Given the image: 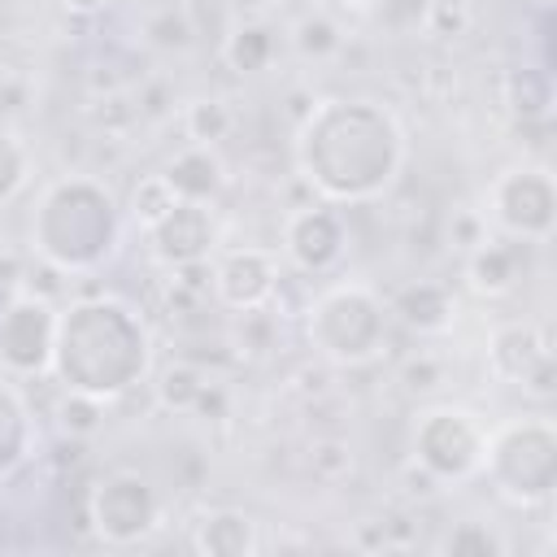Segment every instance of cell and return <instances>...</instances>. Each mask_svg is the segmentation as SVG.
Masks as SVG:
<instances>
[{"label":"cell","instance_id":"obj_1","mask_svg":"<svg viewBox=\"0 0 557 557\" xmlns=\"http://www.w3.org/2000/svg\"><path fill=\"white\" fill-rule=\"evenodd\" d=\"M400 165L405 131L379 100H318L296 131V170L331 205H361L383 196Z\"/></svg>","mask_w":557,"mask_h":557},{"label":"cell","instance_id":"obj_2","mask_svg":"<svg viewBox=\"0 0 557 557\" xmlns=\"http://www.w3.org/2000/svg\"><path fill=\"white\" fill-rule=\"evenodd\" d=\"M148 357H152V344L139 313L113 296L74 300L57 318L52 370L65 392L113 400L144 379Z\"/></svg>","mask_w":557,"mask_h":557},{"label":"cell","instance_id":"obj_3","mask_svg":"<svg viewBox=\"0 0 557 557\" xmlns=\"http://www.w3.org/2000/svg\"><path fill=\"white\" fill-rule=\"evenodd\" d=\"M117 235H122L117 200L109 196L104 183L87 174H65L52 187H44L39 209L30 218L35 252L65 274L96 270L117 248Z\"/></svg>","mask_w":557,"mask_h":557},{"label":"cell","instance_id":"obj_4","mask_svg":"<svg viewBox=\"0 0 557 557\" xmlns=\"http://www.w3.org/2000/svg\"><path fill=\"white\" fill-rule=\"evenodd\" d=\"M479 470L509 505H544L557 483V431L548 418H509L487 431Z\"/></svg>","mask_w":557,"mask_h":557},{"label":"cell","instance_id":"obj_5","mask_svg":"<svg viewBox=\"0 0 557 557\" xmlns=\"http://www.w3.org/2000/svg\"><path fill=\"white\" fill-rule=\"evenodd\" d=\"M305 331L326 361L361 366L387 339V309L366 283H335L309 305Z\"/></svg>","mask_w":557,"mask_h":557},{"label":"cell","instance_id":"obj_6","mask_svg":"<svg viewBox=\"0 0 557 557\" xmlns=\"http://www.w3.org/2000/svg\"><path fill=\"white\" fill-rule=\"evenodd\" d=\"M487 444V422L466 405H431L413 418L409 453L435 483H461L479 474Z\"/></svg>","mask_w":557,"mask_h":557},{"label":"cell","instance_id":"obj_7","mask_svg":"<svg viewBox=\"0 0 557 557\" xmlns=\"http://www.w3.org/2000/svg\"><path fill=\"white\" fill-rule=\"evenodd\" d=\"M483 200H487L483 218H492L509 239L544 244L553 235L557 187H553V174L544 165H509V170H500Z\"/></svg>","mask_w":557,"mask_h":557},{"label":"cell","instance_id":"obj_8","mask_svg":"<svg viewBox=\"0 0 557 557\" xmlns=\"http://www.w3.org/2000/svg\"><path fill=\"white\" fill-rule=\"evenodd\" d=\"M57 318L61 309L39 292L17 287L9 296V305L0 309V370L9 379H35L52 370Z\"/></svg>","mask_w":557,"mask_h":557},{"label":"cell","instance_id":"obj_9","mask_svg":"<svg viewBox=\"0 0 557 557\" xmlns=\"http://www.w3.org/2000/svg\"><path fill=\"white\" fill-rule=\"evenodd\" d=\"M91 527L104 544H144L161 527V492L139 470H113L91 487Z\"/></svg>","mask_w":557,"mask_h":557},{"label":"cell","instance_id":"obj_10","mask_svg":"<svg viewBox=\"0 0 557 557\" xmlns=\"http://www.w3.org/2000/svg\"><path fill=\"white\" fill-rule=\"evenodd\" d=\"M144 235H148V252H152L157 265L183 270L191 261H209L213 239H218V226H213L209 205H200V200H174V209L165 218H157Z\"/></svg>","mask_w":557,"mask_h":557},{"label":"cell","instance_id":"obj_11","mask_svg":"<svg viewBox=\"0 0 557 557\" xmlns=\"http://www.w3.org/2000/svg\"><path fill=\"white\" fill-rule=\"evenodd\" d=\"M344 218L331 200L322 205H305L296 213H287L283 222V252L292 257V265H300L305 274H326L339 265L344 257Z\"/></svg>","mask_w":557,"mask_h":557},{"label":"cell","instance_id":"obj_12","mask_svg":"<svg viewBox=\"0 0 557 557\" xmlns=\"http://www.w3.org/2000/svg\"><path fill=\"white\" fill-rule=\"evenodd\" d=\"M274 292H278V261L265 248H235L213 265V296L235 313L265 309Z\"/></svg>","mask_w":557,"mask_h":557},{"label":"cell","instance_id":"obj_13","mask_svg":"<svg viewBox=\"0 0 557 557\" xmlns=\"http://www.w3.org/2000/svg\"><path fill=\"white\" fill-rule=\"evenodd\" d=\"M548 357H553L548 335L531 322H509L487 344V370L509 387H522L535 374V366H544Z\"/></svg>","mask_w":557,"mask_h":557},{"label":"cell","instance_id":"obj_14","mask_svg":"<svg viewBox=\"0 0 557 557\" xmlns=\"http://www.w3.org/2000/svg\"><path fill=\"white\" fill-rule=\"evenodd\" d=\"M191 548L205 557H248L261 548V522L244 509H209L191 527Z\"/></svg>","mask_w":557,"mask_h":557},{"label":"cell","instance_id":"obj_15","mask_svg":"<svg viewBox=\"0 0 557 557\" xmlns=\"http://www.w3.org/2000/svg\"><path fill=\"white\" fill-rule=\"evenodd\" d=\"M466 278L479 296H505L522 278V239H483L466 257Z\"/></svg>","mask_w":557,"mask_h":557},{"label":"cell","instance_id":"obj_16","mask_svg":"<svg viewBox=\"0 0 557 557\" xmlns=\"http://www.w3.org/2000/svg\"><path fill=\"white\" fill-rule=\"evenodd\" d=\"M161 174H165V183L174 187L178 200H200V205H209L226 183L222 157L213 148H205V144H187L183 152H174Z\"/></svg>","mask_w":557,"mask_h":557},{"label":"cell","instance_id":"obj_17","mask_svg":"<svg viewBox=\"0 0 557 557\" xmlns=\"http://www.w3.org/2000/svg\"><path fill=\"white\" fill-rule=\"evenodd\" d=\"M392 313H396L405 326H413L418 335H440V331L453 326V318H457V300H453V292H448L444 283L418 278V283H405V287L396 292Z\"/></svg>","mask_w":557,"mask_h":557},{"label":"cell","instance_id":"obj_18","mask_svg":"<svg viewBox=\"0 0 557 557\" xmlns=\"http://www.w3.org/2000/svg\"><path fill=\"white\" fill-rule=\"evenodd\" d=\"M274 52H278V35H274V26H265V22H244V26H235V30L226 35V44H222L226 65L239 70V74H261V70L274 61Z\"/></svg>","mask_w":557,"mask_h":557},{"label":"cell","instance_id":"obj_19","mask_svg":"<svg viewBox=\"0 0 557 557\" xmlns=\"http://www.w3.org/2000/svg\"><path fill=\"white\" fill-rule=\"evenodd\" d=\"M30 448V409L17 396V387H9L0 379V474H9Z\"/></svg>","mask_w":557,"mask_h":557},{"label":"cell","instance_id":"obj_20","mask_svg":"<svg viewBox=\"0 0 557 557\" xmlns=\"http://www.w3.org/2000/svg\"><path fill=\"white\" fill-rule=\"evenodd\" d=\"M205 396H209V374L191 361H170L157 379V400L174 413H191Z\"/></svg>","mask_w":557,"mask_h":557},{"label":"cell","instance_id":"obj_21","mask_svg":"<svg viewBox=\"0 0 557 557\" xmlns=\"http://www.w3.org/2000/svg\"><path fill=\"white\" fill-rule=\"evenodd\" d=\"M292 48L305 57V61H326L344 48V30L331 13H305L296 26H292Z\"/></svg>","mask_w":557,"mask_h":557},{"label":"cell","instance_id":"obj_22","mask_svg":"<svg viewBox=\"0 0 557 557\" xmlns=\"http://www.w3.org/2000/svg\"><path fill=\"white\" fill-rule=\"evenodd\" d=\"M231 126H235V113H231V104H226V100H218V96L191 100V104L183 109V131H187V139H191V144L213 148L218 139H226V135H231Z\"/></svg>","mask_w":557,"mask_h":557},{"label":"cell","instance_id":"obj_23","mask_svg":"<svg viewBox=\"0 0 557 557\" xmlns=\"http://www.w3.org/2000/svg\"><path fill=\"white\" fill-rule=\"evenodd\" d=\"M191 35H196V26H191L183 4H161V9H148V17H144V39L161 52L191 48Z\"/></svg>","mask_w":557,"mask_h":557},{"label":"cell","instance_id":"obj_24","mask_svg":"<svg viewBox=\"0 0 557 557\" xmlns=\"http://www.w3.org/2000/svg\"><path fill=\"white\" fill-rule=\"evenodd\" d=\"M509 104L522 122H544L553 104V87L544 70H513L509 74Z\"/></svg>","mask_w":557,"mask_h":557},{"label":"cell","instance_id":"obj_25","mask_svg":"<svg viewBox=\"0 0 557 557\" xmlns=\"http://www.w3.org/2000/svg\"><path fill=\"white\" fill-rule=\"evenodd\" d=\"M100 422H104V400L83 396V392H65V396H61V405H57V426H61L65 435L87 440V435L100 431Z\"/></svg>","mask_w":557,"mask_h":557},{"label":"cell","instance_id":"obj_26","mask_svg":"<svg viewBox=\"0 0 557 557\" xmlns=\"http://www.w3.org/2000/svg\"><path fill=\"white\" fill-rule=\"evenodd\" d=\"M174 187L165 183V174H148V178H139L135 183V191H131V218L148 231L157 218H165L170 209H174Z\"/></svg>","mask_w":557,"mask_h":557},{"label":"cell","instance_id":"obj_27","mask_svg":"<svg viewBox=\"0 0 557 557\" xmlns=\"http://www.w3.org/2000/svg\"><path fill=\"white\" fill-rule=\"evenodd\" d=\"M30 183V152L17 135L0 131V205H9Z\"/></svg>","mask_w":557,"mask_h":557},{"label":"cell","instance_id":"obj_28","mask_svg":"<svg viewBox=\"0 0 557 557\" xmlns=\"http://www.w3.org/2000/svg\"><path fill=\"white\" fill-rule=\"evenodd\" d=\"M422 26L431 35H444V39H457L474 26V0H426L422 9Z\"/></svg>","mask_w":557,"mask_h":557},{"label":"cell","instance_id":"obj_29","mask_svg":"<svg viewBox=\"0 0 557 557\" xmlns=\"http://www.w3.org/2000/svg\"><path fill=\"white\" fill-rule=\"evenodd\" d=\"M444 553H474V557H496L505 553V540L487 531V522H457L444 540Z\"/></svg>","mask_w":557,"mask_h":557},{"label":"cell","instance_id":"obj_30","mask_svg":"<svg viewBox=\"0 0 557 557\" xmlns=\"http://www.w3.org/2000/svg\"><path fill=\"white\" fill-rule=\"evenodd\" d=\"M400 374H405V387H413V392H431V387L444 383V361L431 357V352H418V357L405 361Z\"/></svg>","mask_w":557,"mask_h":557},{"label":"cell","instance_id":"obj_31","mask_svg":"<svg viewBox=\"0 0 557 557\" xmlns=\"http://www.w3.org/2000/svg\"><path fill=\"white\" fill-rule=\"evenodd\" d=\"M113 0H61V9L65 13H78V17H91V13H100V9H109Z\"/></svg>","mask_w":557,"mask_h":557},{"label":"cell","instance_id":"obj_32","mask_svg":"<svg viewBox=\"0 0 557 557\" xmlns=\"http://www.w3.org/2000/svg\"><path fill=\"white\" fill-rule=\"evenodd\" d=\"M339 9H352V13H374L383 0H335Z\"/></svg>","mask_w":557,"mask_h":557}]
</instances>
